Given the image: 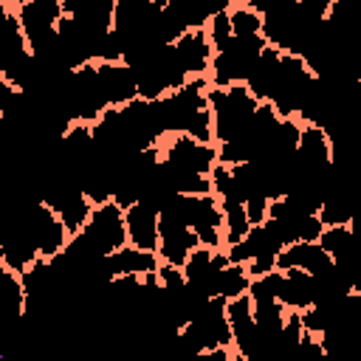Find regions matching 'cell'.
I'll use <instances>...</instances> for the list:
<instances>
[{
	"label": "cell",
	"instance_id": "cell-13",
	"mask_svg": "<svg viewBox=\"0 0 361 361\" xmlns=\"http://www.w3.org/2000/svg\"><path fill=\"white\" fill-rule=\"evenodd\" d=\"M259 11L262 17H279V14H293L299 11V0H237Z\"/></svg>",
	"mask_w": 361,
	"mask_h": 361
},
{
	"label": "cell",
	"instance_id": "cell-6",
	"mask_svg": "<svg viewBox=\"0 0 361 361\" xmlns=\"http://www.w3.org/2000/svg\"><path fill=\"white\" fill-rule=\"evenodd\" d=\"M14 11L20 17V25L25 31L34 54H39L42 45H54L59 39V23L65 17V0H28V3L17 6Z\"/></svg>",
	"mask_w": 361,
	"mask_h": 361
},
{
	"label": "cell",
	"instance_id": "cell-2",
	"mask_svg": "<svg viewBox=\"0 0 361 361\" xmlns=\"http://www.w3.org/2000/svg\"><path fill=\"white\" fill-rule=\"evenodd\" d=\"M226 296H212L197 305V310L189 316L183 327H178V338L189 353L197 355H237L231 324L226 316Z\"/></svg>",
	"mask_w": 361,
	"mask_h": 361
},
{
	"label": "cell",
	"instance_id": "cell-4",
	"mask_svg": "<svg viewBox=\"0 0 361 361\" xmlns=\"http://www.w3.org/2000/svg\"><path fill=\"white\" fill-rule=\"evenodd\" d=\"M268 39L265 34H231L223 48L214 51L212 68H209V82L223 87V85H237L248 82L251 71L257 68Z\"/></svg>",
	"mask_w": 361,
	"mask_h": 361
},
{
	"label": "cell",
	"instance_id": "cell-10",
	"mask_svg": "<svg viewBox=\"0 0 361 361\" xmlns=\"http://www.w3.org/2000/svg\"><path fill=\"white\" fill-rule=\"evenodd\" d=\"M158 217H161V200L158 197H138L135 203H130L124 209V220H127V234H130V245L144 248V251H158Z\"/></svg>",
	"mask_w": 361,
	"mask_h": 361
},
{
	"label": "cell",
	"instance_id": "cell-7",
	"mask_svg": "<svg viewBox=\"0 0 361 361\" xmlns=\"http://www.w3.org/2000/svg\"><path fill=\"white\" fill-rule=\"evenodd\" d=\"M158 155L161 161H169L175 166L200 172V175H212V169L217 166V144L214 141H197L186 133H169L158 141Z\"/></svg>",
	"mask_w": 361,
	"mask_h": 361
},
{
	"label": "cell",
	"instance_id": "cell-8",
	"mask_svg": "<svg viewBox=\"0 0 361 361\" xmlns=\"http://www.w3.org/2000/svg\"><path fill=\"white\" fill-rule=\"evenodd\" d=\"M226 316H228V324H231L234 350H237L240 361L262 355V344H259V333H257V319H254V302H251L248 290L226 302Z\"/></svg>",
	"mask_w": 361,
	"mask_h": 361
},
{
	"label": "cell",
	"instance_id": "cell-5",
	"mask_svg": "<svg viewBox=\"0 0 361 361\" xmlns=\"http://www.w3.org/2000/svg\"><path fill=\"white\" fill-rule=\"evenodd\" d=\"M212 183H214V195L220 200L223 217H226V248L240 243L248 231H251V220H248V209H245V195L240 189V180L234 178L228 164H220L212 169Z\"/></svg>",
	"mask_w": 361,
	"mask_h": 361
},
{
	"label": "cell",
	"instance_id": "cell-3",
	"mask_svg": "<svg viewBox=\"0 0 361 361\" xmlns=\"http://www.w3.org/2000/svg\"><path fill=\"white\" fill-rule=\"evenodd\" d=\"M161 209L183 220L189 228H195L200 237V245L226 251V217H223V209L214 192H206V195L172 192L161 197Z\"/></svg>",
	"mask_w": 361,
	"mask_h": 361
},
{
	"label": "cell",
	"instance_id": "cell-1",
	"mask_svg": "<svg viewBox=\"0 0 361 361\" xmlns=\"http://www.w3.org/2000/svg\"><path fill=\"white\" fill-rule=\"evenodd\" d=\"M124 245H130L124 206L110 197V200H102V203L93 206L82 231H76L68 240V248L59 257L68 259L71 271H82L87 262L102 259V257H107V254H113Z\"/></svg>",
	"mask_w": 361,
	"mask_h": 361
},
{
	"label": "cell",
	"instance_id": "cell-9",
	"mask_svg": "<svg viewBox=\"0 0 361 361\" xmlns=\"http://www.w3.org/2000/svg\"><path fill=\"white\" fill-rule=\"evenodd\" d=\"M158 231H161V240H158V257H161V262L183 268V262L189 259V254L200 245L197 231L189 228L183 220H178L175 214H169L164 209H161V217H158Z\"/></svg>",
	"mask_w": 361,
	"mask_h": 361
},
{
	"label": "cell",
	"instance_id": "cell-11",
	"mask_svg": "<svg viewBox=\"0 0 361 361\" xmlns=\"http://www.w3.org/2000/svg\"><path fill=\"white\" fill-rule=\"evenodd\" d=\"M42 200L62 217V223L68 226L71 237H73L76 231H82V226L87 223V217H90V212H93V206H96V203L87 197V192H85L82 186H73L71 180L54 186L51 192H45Z\"/></svg>",
	"mask_w": 361,
	"mask_h": 361
},
{
	"label": "cell",
	"instance_id": "cell-12",
	"mask_svg": "<svg viewBox=\"0 0 361 361\" xmlns=\"http://www.w3.org/2000/svg\"><path fill=\"white\" fill-rule=\"evenodd\" d=\"M319 220H322V226H347V223H353V214L336 197H324L319 206Z\"/></svg>",
	"mask_w": 361,
	"mask_h": 361
}]
</instances>
